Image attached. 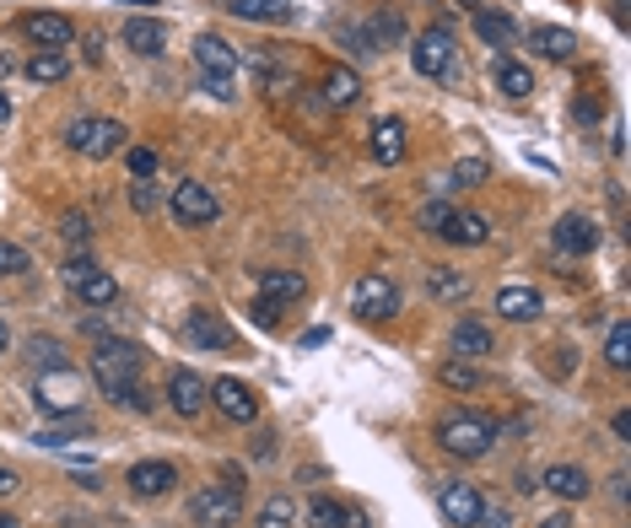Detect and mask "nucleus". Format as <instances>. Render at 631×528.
Masks as SVG:
<instances>
[{
    "mask_svg": "<svg viewBox=\"0 0 631 528\" xmlns=\"http://www.w3.org/2000/svg\"><path fill=\"white\" fill-rule=\"evenodd\" d=\"M92 384L125 410H147V389H141V345L130 340H98L92 351Z\"/></svg>",
    "mask_w": 631,
    "mask_h": 528,
    "instance_id": "nucleus-1",
    "label": "nucleus"
},
{
    "mask_svg": "<svg viewBox=\"0 0 631 528\" xmlns=\"http://www.w3.org/2000/svg\"><path fill=\"white\" fill-rule=\"evenodd\" d=\"M438 442H443V453H454V458H480V453H491V442H496V420H491L485 410H454V415L438 420Z\"/></svg>",
    "mask_w": 631,
    "mask_h": 528,
    "instance_id": "nucleus-2",
    "label": "nucleus"
},
{
    "mask_svg": "<svg viewBox=\"0 0 631 528\" xmlns=\"http://www.w3.org/2000/svg\"><path fill=\"white\" fill-rule=\"evenodd\" d=\"M194 65L211 98H232V76H238V49L222 33H200L194 38Z\"/></svg>",
    "mask_w": 631,
    "mask_h": 528,
    "instance_id": "nucleus-3",
    "label": "nucleus"
},
{
    "mask_svg": "<svg viewBox=\"0 0 631 528\" xmlns=\"http://www.w3.org/2000/svg\"><path fill=\"white\" fill-rule=\"evenodd\" d=\"M81 399H87V384H81V373H76L71 362H65V367H43V373L33 378V404H38L43 415H76Z\"/></svg>",
    "mask_w": 631,
    "mask_h": 528,
    "instance_id": "nucleus-4",
    "label": "nucleus"
},
{
    "mask_svg": "<svg viewBox=\"0 0 631 528\" xmlns=\"http://www.w3.org/2000/svg\"><path fill=\"white\" fill-rule=\"evenodd\" d=\"M167 211H173V222H178V227H211V222L222 216V200H216L200 178H184V184H173Z\"/></svg>",
    "mask_w": 631,
    "mask_h": 528,
    "instance_id": "nucleus-5",
    "label": "nucleus"
},
{
    "mask_svg": "<svg viewBox=\"0 0 631 528\" xmlns=\"http://www.w3.org/2000/svg\"><path fill=\"white\" fill-rule=\"evenodd\" d=\"M189 524L194 528H232L243 524V496L232 486H205L194 502H189Z\"/></svg>",
    "mask_w": 631,
    "mask_h": 528,
    "instance_id": "nucleus-6",
    "label": "nucleus"
},
{
    "mask_svg": "<svg viewBox=\"0 0 631 528\" xmlns=\"http://www.w3.org/2000/svg\"><path fill=\"white\" fill-rule=\"evenodd\" d=\"M184 340L200 345V351H216V356H238V335H232V324L216 307H194L184 318Z\"/></svg>",
    "mask_w": 631,
    "mask_h": 528,
    "instance_id": "nucleus-7",
    "label": "nucleus"
},
{
    "mask_svg": "<svg viewBox=\"0 0 631 528\" xmlns=\"http://www.w3.org/2000/svg\"><path fill=\"white\" fill-rule=\"evenodd\" d=\"M65 146L81 151V156H92V162H103V156H114L125 146V125L119 120H76L65 130Z\"/></svg>",
    "mask_w": 631,
    "mask_h": 528,
    "instance_id": "nucleus-8",
    "label": "nucleus"
},
{
    "mask_svg": "<svg viewBox=\"0 0 631 528\" xmlns=\"http://www.w3.org/2000/svg\"><path fill=\"white\" fill-rule=\"evenodd\" d=\"M411 65H416V76H449L454 71V33L449 27H427L411 43Z\"/></svg>",
    "mask_w": 631,
    "mask_h": 528,
    "instance_id": "nucleus-9",
    "label": "nucleus"
},
{
    "mask_svg": "<svg viewBox=\"0 0 631 528\" xmlns=\"http://www.w3.org/2000/svg\"><path fill=\"white\" fill-rule=\"evenodd\" d=\"M551 243H556V254L583 260V254H594V249H600V222H594V216H583V211H567V216L551 227Z\"/></svg>",
    "mask_w": 631,
    "mask_h": 528,
    "instance_id": "nucleus-10",
    "label": "nucleus"
},
{
    "mask_svg": "<svg viewBox=\"0 0 631 528\" xmlns=\"http://www.w3.org/2000/svg\"><path fill=\"white\" fill-rule=\"evenodd\" d=\"M351 307H356L362 318H394V313H400V286H394L389 275H362L356 291H351Z\"/></svg>",
    "mask_w": 631,
    "mask_h": 528,
    "instance_id": "nucleus-11",
    "label": "nucleus"
},
{
    "mask_svg": "<svg viewBox=\"0 0 631 528\" xmlns=\"http://www.w3.org/2000/svg\"><path fill=\"white\" fill-rule=\"evenodd\" d=\"M205 389H211V404H216L227 420H238V426L260 420V394H254L243 378H216V384H205Z\"/></svg>",
    "mask_w": 631,
    "mask_h": 528,
    "instance_id": "nucleus-12",
    "label": "nucleus"
},
{
    "mask_svg": "<svg viewBox=\"0 0 631 528\" xmlns=\"http://www.w3.org/2000/svg\"><path fill=\"white\" fill-rule=\"evenodd\" d=\"M254 297H270V302L292 307L298 297H308V275L303 269H287V264H270V269L254 275Z\"/></svg>",
    "mask_w": 631,
    "mask_h": 528,
    "instance_id": "nucleus-13",
    "label": "nucleus"
},
{
    "mask_svg": "<svg viewBox=\"0 0 631 528\" xmlns=\"http://www.w3.org/2000/svg\"><path fill=\"white\" fill-rule=\"evenodd\" d=\"M480 486L475 480H449L443 491H438V507H443V518L459 528H475V518H480Z\"/></svg>",
    "mask_w": 631,
    "mask_h": 528,
    "instance_id": "nucleus-14",
    "label": "nucleus"
},
{
    "mask_svg": "<svg viewBox=\"0 0 631 528\" xmlns=\"http://www.w3.org/2000/svg\"><path fill=\"white\" fill-rule=\"evenodd\" d=\"M205 399H211V389H205V378H200L194 367H173V373H167V404H173L178 415L194 420V415L205 410Z\"/></svg>",
    "mask_w": 631,
    "mask_h": 528,
    "instance_id": "nucleus-15",
    "label": "nucleus"
},
{
    "mask_svg": "<svg viewBox=\"0 0 631 528\" xmlns=\"http://www.w3.org/2000/svg\"><path fill=\"white\" fill-rule=\"evenodd\" d=\"M491 307H496V318H507V324H534V318L545 313V297H540L534 286H502Z\"/></svg>",
    "mask_w": 631,
    "mask_h": 528,
    "instance_id": "nucleus-16",
    "label": "nucleus"
},
{
    "mask_svg": "<svg viewBox=\"0 0 631 528\" xmlns=\"http://www.w3.org/2000/svg\"><path fill=\"white\" fill-rule=\"evenodd\" d=\"M22 33L33 38V49H65V43H76V22H71V16H54V11L27 16Z\"/></svg>",
    "mask_w": 631,
    "mask_h": 528,
    "instance_id": "nucleus-17",
    "label": "nucleus"
},
{
    "mask_svg": "<svg viewBox=\"0 0 631 528\" xmlns=\"http://www.w3.org/2000/svg\"><path fill=\"white\" fill-rule=\"evenodd\" d=\"M438 238L454 243V249H480V243L491 238V222H485L480 211H449V222L438 227Z\"/></svg>",
    "mask_w": 631,
    "mask_h": 528,
    "instance_id": "nucleus-18",
    "label": "nucleus"
},
{
    "mask_svg": "<svg viewBox=\"0 0 631 528\" xmlns=\"http://www.w3.org/2000/svg\"><path fill=\"white\" fill-rule=\"evenodd\" d=\"M130 491L136 496H167L173 486H178V469L167 464V458H141V464H130Z\"/></svg>",
    "mask_w": 631,
    "mask_h": 528,
    "instance_id": "nucleus-19",
    "label": "nucleus"
},
{
    "mask_svg": "<svg viewBox=\"0 0 631 528\" xmlns=\"http://www.w3.org/2000/svg\"><path fill=\"white\" fill-rule=\"evenodd\" d=\"M119 43H125L130 54L152 60V54L167 49V27H162L157 16H130V22H125V33H119Z\"/></svg>",
    "mask_w": 631,
    "mask_h": 528,
    "instance_id": "nucleus-20",
    "label": "nucleus"
},
{
    "mask_svg": "<svg viewBox=\"0 0 631 528\" xmlns=\"http://www.w3.org/2000/svg\"><path fill=\"white\" fill-rule=\"evenodd\" d=\"M308 524H314V528H373L362 507L335 502V496H314V502H308Z\"/></svg>",
    "mask_w": 631,
    "mask_h": 528,
    "instance_id": "nucleus-21",
    "label": "nucleus"
},
{
    "mask_svg": "<svg viewBox=\"0 0 631 528\" xmlns=\"http://www.w3.org/2000/svg\"><path fill=\"white\" fill-rule=\"evenodd\" d=\"M491 81H496V92H502V98H513V103H523V98L534 92V76H529V65H523V60H513V54H496V65H491Z\"/></svg>",
    "mask_w": 631,
    "mask_h": 528,
    "instance_id": "nucleus-22",
    "label": "nucleus"
},
{
    "mask_svg": "<svg viewBox=\"0 0 631 528\" xmlns=\"http://www.w3.org/2000/svg\"><path fill=\"white\" fill-rule=\"evenodd\" d=\"M545 486H551V496H561V502L594 496V480H589L578 464H551V469H545Z\"/></svg>",
    "mask_w": 631,
    "mask_h": 528,
    "instance_id": "nucleus-23",
    "label": "nucleus"
},
{
    "mask_svg": "<svg viewBox=\"0 0 631 528\" xmlns=\"http://www.w3.org/2000/svg\"><path fill=\"white\" fill-rule=\"evenodd\" d=\"M356 98H362V76L351 65H329L324 71V103L329 109H351Z\"/></svg>",
    "mask_w": 631,
    "mask_h": 528,
    "instance_id": "nucleus-24",
    "label": "nucleus"
},
{
    "mask_svg": "<svg viewBox=\"0 0 631 528\" xmlns=\"http://www.w3.org/2000/svg\"><path fill=\"white\" fill-rule=\"evenodd\" d=\"M27 81H38V87H49V81H65L71 76V54L65 49H38L33 60H27V71H22Z\"/></svg>",
    "mask_w": 631,
    "mask_h": 528,
    "instance_id": "nucleus-25",
    "label": "nucleus"
},
{
    "mask_svg": "<svg viewBox=\"0 0 631 528\" xmlns=\"http://www.w3.org/2000/svg\"><path fill=\"white\" fill-rule=\"evenodd\" d=\"M232 16H243V22H292V0H222Z\"/></svg>",
    "mask_w": 631,
    "mask_h": 528,
    "instance_id": "nucleus-26",
    "label": "nucleus"
},
{
    "mask_svg": "<svg viewBox=\"0 0 631 528\" xmlns=\"http://www.w3.org/2000/svg\"><path fill=\"white\" fill-rule=\"evenodd\" d=\"M373 156H378L383 167L405 162V125H400V120H378V125H373Z\"/></svg>",
    "mask_w": 631,
    "mask_h": 528,
    "instance_id": "nucleus-27",
    "label": "nucleus"
},
{
    "mask_svg": "<svg viewBox=\"0 0 631 528\" xmlns=\"http://www.w3.org/2000/svg\"><path fill=\"white\" fill-rule=\"evenodd\" d=\"M454 351H459L465 362L485 356V351H491V329H485L480 318H459V324H454Z\"/></svg>",
    "mask_w": 631,
    "mask_h": 528,
    "instance_id": "nucleus-28",
    "label": "nucleus"
},
{
    "mask_svg": "<svg viewBox=\"0 0 631 528\" xmlns=\"http://www.w3.org/2000/svg\"><path fill=\"white\" fill-rule=\"evenodd\" d=\"M475 33H480L485 43L507 49V43H513V16H507V11H491V5H480V11H475Z\"/></svg>",
    "mask_w": 631,
    "mask_h": 528,
    "instance_id": "nucleus-29",
    "label": "nucleus"
},
{
    "mask_svg": "<svg viewBox=\"0 0 631 528\" xmlns=\"http://www.w3.org/2000/svg\"><path fill=\"white\" fill-rule=\"evenodd\" d=\"M529 43H534L545 60H572V49H578V38H572L567 27H534Z\"/></svg>",
    "mask_w": 631,
    "mask_h": 528,
    "instance_id": "nucleus-30",
    "label": "nucleus"
},
{
    "mask_svg": "<svg viewBox=\"0 0 631 528\" xmlns=\"http://www.w3.org/2000/svg\"><path fill=\"white\" fill-rule=\"evenodd\" d=\"M427 297H432V302H465V297H470V280H465L459 269H432V275H427Z\"/></svg>",
    "mask_w": 631,
    "mask_h": 528,
    "instance_id": "nucleus-31",
    "label": "nucleus"
},
{
    "mask_svg": "<svg viewBox=\"0 0 631 528\" xmlns=\"http://www.w3.org/2000/svg\"><path fill=\"white\" fill-rule=\"evenodd\" d=\"M76 291H81L87 307H109V302H119V280H114L109 269H92L87 280H76Z\"/></svg>",
    "mask_w": 631,
    "mask_h": 528,
    "instance_id": "nucleus-32",
    "label": "nucleus"
},
{
    "mask_svg": "<svg viewBox=\"0 0 631 528\" xmlns=\"http://www.w3.org/2000/svg\"><path fill=\"white\" fill-rule=\"evenodd\" d=\"M292 524H298V502L292 496H270L260 507V518H254V528H292Z\"/></svg>",
    "mask_w": 631,
    "mask_h": 528,
    "instance_id": "nucleus-33",
    "label": "nucleus"
},
{
    "mask_svg": "<svg viewBox=\"0 0 631 528\" xmlns=\"http://www.w3.org/2000/svg\"><path fill=\"white\" fill-rule=\"evenodd\" d=\"M438 384H443V389H480V373H475L465 356H454V362L438 367Z\"/></svg>",
    "mask_w": 631,
    "mask_h": 528,
    "instance_id": "nucleus-34",
    "label": "nucleus"
},
{
    "mask_svg": "<svg viewBox=\"0 0 631 528\" xmlns=\"http://www.w3.org/2000/svg\"><path fill=\"white\" fill-rule=\"evenodd\" d=\"M605 362H610L616 373H627V367H631V329H627V324H616V329H610V340H605Z\"/></svg>",
    "mask_w": 631,
    "mask_h": 528,
    "instance_id": "nucleus-35",
    "label": "nucleus"
},
{
    "mask_svg": "<svg viewBox=\"0 0 631 528\" xmlns=\"http://www.w3.org/2000/svg\"><path fill=\"white\" fill-rule=\"evenodd\" d=\"M449 184H454V189H475V184H485V162H480V156H470V162H459Z\"/></svg>",
    "mask_w": 631,
    "mask_h": 528,
    "instance_id": "nucleus-36",
    "label": "nucleus"
},
{
    "mask_svg": "<svg viewBox=\"0 0 631 528\" xmlns=\"http://www.w3.org/2000/svg\"><path fill=\"white\" fill-rule=\"evenodd\" d=\"M27 249H22V243H5V238H0V275H22V269H27Z\"/></svg>",
    "mask_w": 631,
    "mask_h": 528,
    "instance_id": "nucleus-37",
    "label": "nucleus"
},
{
    "mask_svg": "<svg viewBox=\"0 0 631 528\" xmlns=\"http://www.w3.org/2000/svg\"><path fill=\"white\" fill-rule=\"evenodd\" d=\"M249 318H254L260 329H276V324H281V302H270V297H254V307H249Z\"/></svg>",
    "mask_w": 631,
    "mask_h": 528,
    "instance_id": "nucleus-38",
    "label": "nucleus"
},
{
    "mask_svg": "<svg viewBox=\"0 0 631 528\" xmlns=\"http://www.w3.org/2000/svg\"><path fill=\"white\" fill-rule=\"evenodd\" d=\"M125 162H130V173H136V178H152V173L162 167L157 151H147V146H130V156H125Z\"/></svg>",
    "mask_w": 631,
    "mask_h": 528,
    "instance_id": "nucleus-39",
    "label": "nucleus"
},
{
    "mask_svg": "<svg viewBox=\"0 0 631 528\" xmlns=\"http://www.w3.org/2000/svg\"><path fill=\"white\" fill-rule=\"evenodd\" d=\"M475 528H513V513L502 507V502H480V518Z\"/></svg>",
    "mask_w": 631,
    "mask_h": 528,
    "instance_id": "nucleus-40",
    "label": "nucleus"
},
{
    "mask_svg": "<svg viewBox=\"0 0 631 528\" xmlns=\"http://www.w3.org/2000/svg\"><path fill=\"white\" fill-rule=\"evenodd\" d=\"M33 351H38V367H65V351H60V340L38 335V340H33Z\"/></svg>",
    "mask_w": 631,
    "mask_h": 528,
    "instance_id": "nucleus-41",
    "label": "nucleus"
},
{
    "mask_svg": "<svg viewBox=\"0 0 631 528\" xmlns=\"http://www.w3.org/2000/svg\"><path fill=\"white\" fill-rule=\"evenodd\" d=\"M76 431H92V420H87V415H76ZM33 442H43V448H60V442H71V431H60V426H49V431H38Z\"/></svg>",
    "mask_w": 631,
    "mask_h": 528,
    "instance_id": "nucleus-42",
    "label": "nucleus"
},
{
    "mask_svg": "<svg viewBox=\"0 0 631 528\" xmlns=\"http://www.w3.org/2000/svg\"><path fill=\"white\" fill-rule=\"evenodd\" d=\"M130 205H136L141 216H152V211H157V189H152V178H136V194H130Z\"/></svg>",
    "mask_w": 631,
    "mask_h": 528,
    "instance_id": "nucleus-43",
    "label": "nucleus"
},
{
    "mask_svg": "<svg viewBox=\"0 0 631 528\" xmlns=\"http://www.w3.org/2000/svg\"><path fill=\"white\" fill-rule=\"evenodd\" d=\"M449 211H454V205H449V200H432V205H421V227H427V232H432V238H438V227H443V222H449Z\"/></svg>",
    "mask_w": 631,
    "mask_h": 528,
    "instance_id": "nucleus-44",
    "label": "nucleus"
},
{
    "mask_svg": "<svg viewBox=\"0 0 631 528\" xmlns=\"http://www.w3.org/2000/svg\"><path fill=\"white\" fill-rule=\"evenodd\" d=\"M92 269H98V260H87V254H76V260H65V269H60V275H65V286H76V280H87Z\"/></svg>",
    "mask_w": 631,
    "mask_h": 528,
    "instance_id": "nucleus-45",
    "label": "nucleus"
},
{
    "mask_svg": "<svg viewBox=\"0 0 631 528\" xmlns=\"http://www.w3.org/2000/svg\"><path fill=\"white\" fill-rule=\"evenodd\" d=\"M60 232H65V243H87V238H92L87 216H65V222H60Z\"/></svg>",
    "mask_w": 631,
    "mask_h": 528,
    "instance_id": "nucleus-46",
    "label": "nucleus"
},
{
    "mask_svg": "<svg viewBox=\"0 0 631 528\" xmlns=\"http://www.w3.org/2000/svg\"><path fill=\"white\" fill-rule=\"evenodd\" d=\"M610 431H616L621 442H631V410H616V420H610Z\"/></svg>",
    "mask_w": 631,
    "mask_h": 528,
    "instance_id": "nucleus-47",
    "label": "nucleus"
},
{
    "mask_svg": "<svg viewBox=\"0 0 631 528\" xmlns=\"http://www.w3.org/2000/svg\"><path fill=\"white\" fill-rule=\"evenodd\" d=\"M222 486H232V491H243V469H238V464H227V469H222Z\"/></svg>",
    "mask_w": 631,
    "mask_h": 528,
    "instance_id": "nucleus-48",
    "label": "nucleus"
},
{
    "mask_svg": "<svg viewBox=\"0 0 631 528\" xmlns=\"http://www.w3.org/2000/svg\"><path fill=\"white\" fill-rule=\"evenodd\" d=\"M16 486H22V480H16V469H5V464H0V496H11Z\"/></svg>",
    "mask_w": 631,
    "mask_h": 528,
    "instance_id": "nucleus-49",
    "label": "nucleus"
},
{
    "mask_svg": "<svg viewBox=\"0 0 631 528\" xmlns=\"http://www.w3.org/2000/svg\"><path fill=\"white\" fill-rule=\"evenodd\" d=\"M324 340H329V329H308V335H303L298 345H303V351H314V345H324Z\"/></svg>",
    "mask_w": 631,
    "mask_h": 528,
    "instance_id": "nucleus-50",
    "label": "nucleus"
},
{
    "mask_svg": "<svg viewBox=\"0 0 631 528\" xmlns=\"http://www.w3.org/2000/svg\"><path fill=\"white\" fill-rule=\"evenodd\" d=\"M534 528H572V518H567V513H551L545 524H534Z\"/></svg>",
    "mask_w": 631,
    "mask_h": 528,
    "instance_id": "nucleus-51",
    "label": "nucleus"
},
{
    "mask_svg": "<svg viewBox=\"0 0 631 528\" xmlns=\"http://www.w3.org/2000/svg\"><path fill=\"white\" fill-rule=\"evenodd\" d=\"M5 120H11V103H5V92H0V125H5Z\"/></svg>",
    "mask_w": 631,
    "mask_h": 528,
    "instance_id": "nucleus-52",
    "label": "nucleus"
},
{
    "mask_svg": "<svg viewBox=\"0 0 631 528\" xmlns=\"http://www.w3.org/2000/svg\"><path fill=\"white\" fill-rule=\"evenodd\" d=\"M0 528H22V524H16V518H11V513H0Z\"/></svg>",
    "mask_w": 631,
    "mask_h": 528,
    "instance_id": "nucleus-53",
    "label": "nucleus"
},
{
    "mask_svg": "<svg viewBox=\"0 0 631 528\" xmlns=\"http://www.w3.org/2000/svg\"><path fill=\"white\" fill-rule=\"evenodd\" d=\"M5 345H11V329H5V324H0V351H5Z\"/></svg>",
    "mask_w": 631,
    "mask_h": 528,
    "instance_id": "nucleus-54",
    "label": "nucleus"
},
{
    "mask_svg": "<svg viewBox=\"0 0 631 528\" xmlns=\"http://www.w3.org/2000/svg\"><path fill=\"white\" fill-rule=\"evenodd\" d=\"M125 5H157V0H125Z\"/></svg>",
    "mask_w": 631,
    "mask_h": 528,
    "instance_id": "nucleus-55",
    "label": "nucleus"
}]
</instances>
